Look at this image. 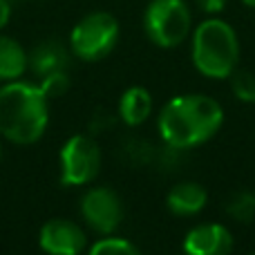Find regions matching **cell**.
<instances>
[{
    "label": "cell",
    "instance_id": "cell-8",
    "mask_svg": "<svg viewBox=\"0 0 255 255\" xmlns=\"http://www.w3.org/2000/svg\"><path fill=\"white\" fill-rule=\"evenodd\" d=\"M38 247L45 255H81L88 251V233L67 217H52L38 231Z\"/></svg>",
    "mask_w": 255,
    "mask_h": 255
},
{
    "label": "cell",
    "instance_id": "cell-10",
    "mask_svg": "<svg viewBox=\"0 0 255 255\" xmlns=\"http://www.w3.org/2000/svg\"><path fill=\"white\" fill-rule=\"evenodd\" d=\"M208 193L197 181H177L166 195V206L177 217H195L206 208Z\"/></svg>",
    "mask_w": 255,
    "mask_h": 255
},
{
    "label": "cell",
    "instance_id": "cell-17",
    "mask_svg": "<svg viewBox=\"0 0 255 255\" xmlns=\"http://www.w3.org/2000/svg\"><path fill=\"white\" fill-rule=\"evenodd\" d=\"M38 85L49 101H52V99H61L63 94L70 90V74H67V70L52 72V74H47V76H40Z\"/></svg>",
    "mask_w": 255,
    "mask_h": 255
},
{
    "label": "cell",
    "instance_id": "cell-2",
    "mask_svg": "<svg viewBox=\"0 0 255 255\" xmlns=\"http://www.w3.org/2000/svg\"><path fill=\"white\" fill-rule=\"evenodd\" d=\"M49 126V99L38 83L9 81L0 85V136L16 145L43 139Z\"/></svg>",
    "mask_w": 255,
    "mask_h": 255
},
{
    "label": "cell",
    "instance_id": "cell-18",
    "mask_svg": "<svg viewBox=\"0 0 255 255\" xmlns=\"http://www.w3.org/2000/svg\"><path fill=\"white\" fill-rule=\"evenodd\" d=\"M195 4H197V9L204 11L206 16H217V13H222L226 9L229 0H195Z\"/></svg>",
    "mask_w": 255,
    "mask_h": 255
},
{
    "label": "cell",
    "instance_id": "cell-14",
    "mask_svg": "<svg viewBox=\"0 0 255 255\" xmlns=\"http://www.w3.org/2000/svg\"><path fill=\"white\" fill-rule=\"evenodd\" d=\"M226 215L233 222H240V224H249V222L255 220V193L251 190H238L233 193L224 204Z\"/></svg>",
    "mask_w": 255,
    "mask_h": 255
},
{
    "label": "cell",
    "instance_id": "cell-21",
    "mask_svg": "<svg viewBox=\"0 0 255 255\" xmlns=\"http://www.w3.org/2000/svg\"><path fill=\"white\" fill-rule=\"evenodd\" d=\"M0 159H2V136H0Z\"/></svg>",
    "mask_w": 255,
    "mask_h": 255
},
{
    "label": "cell",
    "instance_id": "cell-4",
    "mask_svg": "<svg viewBox=\"0 0 255 255\" xmlns=\"http://www.w3.org/2000/svg\"><path fill=\"white\" fill-rule=\"evenodd\" d=\"M121 36L119 20L110 11H90L72 27L70 52L85 63H99L115 52Z\"/></svg>",
    "mask_w": 255,
    "mask_h": 255
},
{
    "label": "cell",
    "instance_id": "cell-7",
    "mask_svg": "<svg viewBox=\"0 0 255 255\" xmlns=\"http://www.w3.org/2000/svg\"><path fill=\"white\" fill-rule=\"evenodd\" d=\"M79 213L83 224L92 233L106 238V235H115L119 231L126 217V206L119 193L112 190L110 186H92L81 195Z\"/></svg>",
    "mask_w": 255,
    "mask_h": 255
},
{
    "label": "cell",
    "instance_id": "cell-19",
    "mask_svg": "<svg viewBox=\"0 0 255 255\" xmlns=\"http://www.w3.org/2000/svg\"><path fill=\"white\" fill-rule=\"evenodd\" d=\"M11 20V2L9 0H0V29L9 25Z\"/></svg>",
    "mask_w": 255,
    "mask_h": 255
},
{
    "label": "cell",
    "instance_id": "cell-3",
    "mask_svg": "<svg viewBox=\"0 0 255 255\" xmlns=\"http://www.w3.org/2000/svg\"><path fill=\"white\" fill-rule=\"evenodd\" d=\"M190 61L206 79H231L240 63V38L231 22L211 16L193 27L190 34Z\"/></svg>",
    "mask_w": 255,
    "mask_h": 255
},
{
    "label": "cell",
    "instance_id": "cell-22",
    "mask_svg": "<svg viewBox=\"0 0 255 255\" xmlns=\"http://www.w3.org/2000/svg\"><path fill=\"white\" fill-rule=\"evenodd\" d=\"M249 255H255V253H249Z\"/></svg>",
    "mask_w": 255,
    "mask_h": 255
},
{
    "label": "cell",
    "instance_id": "cell-11",
    "mask_svg": "<svg viewBox=\"0 0 255 255\" xmlns=\"http://www.w3.org/2000/svg\"><path fill=\"white\" fill-rule=\"evenodd\" d=\"M29 54V72L34 76H47L52 72H61V70H67L70 67V45H63L61 40H43L38 43Z\"/></svg>",
    "mask_w": 255,
    "mask_h": 255
},
{
    "label": "cell",
    "instance_id": "cell-13",
    "mask_svg": "<svg viewBox=\"0 0 255 255\" xmlns=\"http://www.w3.org/2000/svg\"><path fill=\"white\" fill-rule=\"evenodd\" d=\"M29 70V54L27 49L11 36L0 34V81L9 83V81L22 79V74Z\"/></svg>",
    "mask_w": 255,
    "mask_h": 255
},
{
    "label": "cell",
    "instance_id": "cell-5",
    "mask_svg": "<svg viewBox=\"0 0 255 255\" xmlns=\"http://www.w3.org/2000/svg\"><path fill=\"white\" fill-rule=\"evenodd\" d=\"M143 31L152 45L175 49L193 34V11L186 0H150L143 11Z\"/></svg>",
    "mask_w": 255,
    "mask_h": 255
},
{
    "label": "cell",
    "instance_id": "cell-16",
    "mask_svg": "<svg viewBox=\"0 0 255 255\" xmlns=\"http://www.w3.org/2000/svg\"><path fill=\"white\" fill-rule=\"evenodd\" d=\"M231 90L242 103H255V74L249 70H235L231 74Z\"/></svg>",
    "mask_w": 255,
    "mask_h": 255
},
{
    "label": "cell",
    "instance_id": "cell-15",
    "mask_svg": "<svg viewBox=\"0 0 255 255\" xmlns=\"http://www.w3.org/2000/svg\"><path fill=\"white\" fill-rule=\"evenodd\" d=\"M85 255H143V253L130 240L117 238V235H106V238L97 240L92 247H88Z\"/></svg>",
    "mask_w": 255,
    "mask_h": 255
},
{
    "label": "cell",
    "instance_id": "cell-12",
    "mask_svg": "<svg viewBox=\"0 0 255 255\" xmlns=\"http://www.w3.org/2000/svg\"><path fill=\"white\" fill-rule=\"evenodd\" d=\"M117 115L128 128H139L152 115V94L141 85H132L128 88L119 99L117 106Z\"/></svg>",
    "mask_w": 255,
    "mask_h": 255
},
{
    "label": "cell",
    "instance_id": "cell-20",
    "mask_svg": "<svg viewBox=\"0 0 255 255\" xmlns=\"http://www.w3.org/2000/svg\"><path fill=\"white\" fill-rule=\"evenodd\" d=\"M242 4H247V7L255 9V0H242Z\"/></svg>",
    "mask_w": 255,
    "mask_h": 255
},
{
    "label": "cell",
    "instance_id": "cell-9",
    "mask_svg": "<svg viewBox=\"0 0 255 255\" xmlns=\"http://www.w3.org/2000/svg\"><path fill=\"white\" fill-rule=\"evenodd\" d=\"M235 240L229 226L204 222L184 235V255H231Z\"/></svg>",
    "mask_w": 255,
    "mask_h": 255
},
{
    "label": "cell",
    "instance_id": "cell-6",
    "mask_svg": "<svg viewBox=\"0 0 255 255\" xmlns=\"http://www.w3.org/2000/svg\"><path fill=\"white\" fill-rule=\"evenodd\" d=\"M101 163V145L92 134L88 132L72 134L58 152V181L67 188L90 186L99 177Z\"/></svg>",
    "mask_w": 255,
    "mask_h": 255
},
{
    "label": "cell",
    "instance_id": "cell-1",
    "mask_svg": "<svg viewBox=\"0 0 255 255\" xmlns=\"http://www.w3.org/2000/svg\"><path fill=\"white\" fill-rule=\"evenodd\" d=\"M224 124V108L208 94H179L159 110L157 132L166 148L190 150L211 141Z\"/></svg>",
    "mask_w": 255,
    "mask_h": 255
}]
</instances>
